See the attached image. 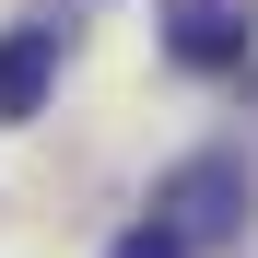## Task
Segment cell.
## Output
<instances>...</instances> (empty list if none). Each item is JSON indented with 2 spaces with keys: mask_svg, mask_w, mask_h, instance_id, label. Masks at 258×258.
I'll use <instances>...</instances> for the list:
<instances>
[{
  "mask_svg": "<svg viewBox=\"0 0 258 258\" xmlns=\"http://www.w3.org/2000/svg\"><path fill=\"white\" fill-rule=\"evenodd\" d=\"M153 223H176V246H223V235L246 223V164H235V153L176 164V176L153 188Z\"/></svg>",
  "mask_w": 258,
  "mask_h": 258,
  "instance_id": "1",
  "label": "cell"
},
{
  "mask_svg": "<svg viewBox=\"0 0 258 258\" xmlns=\"http://www.w3.org/2000/svg\"><path fill=\"white\" fill-rule=\"evenodd\" d=\"M246 35H258V0H164V47L188 71H235Z\"/></svg>",
  "mask_w": 258,
  "mask_h": 258,
  "instance_id": "2",
  "label": "cell"
},
{
  "mask_svg": "<svg viewBox=\"0 0 258 258\" xmlns=\"http://www.w3.org/2000/svg\"><path fill=\"white\" fill-rule=\"evenodd\" d=\"M47 71H59V24H12L0 35V117H35Z\"/></svg>",
  "mask_w": 258,
  "mask_h": 258,
  "instance_id": "3",
  "label": "cell"
},
{
  "mask_svg": "<svg viewBox=\"0 0 258 258\" xmlns=\"http://www.w3.org/2000/svg\"><path fill=\"white\" fill-rule=\"evenodd\" d=\"M106 258H188V246H176V223H141V235H117Z\"/></svg>",
  "mask_w": 258,
  "mask_h": 258,
  "instance_id": "4",
  "label": "cell"
}]
</instances>
